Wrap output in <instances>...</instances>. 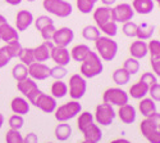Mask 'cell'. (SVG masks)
I'll return each instance as SVG.
<instances>
[{"instance_id":"obj_4","label":"cell","mask_w":160,"mask_h":143,"mask_svg":"<svg viewBox=\"0 0 160 143\" xmlns=\"http://www.w3.org/2000/svg\"><path fill=\"white\" fill-rule=\"evenodd\" d=\"M82 111V106L78 101H69L64 103V105L57 107V110L54 111V116L59 123H68L69 120L74 119L76 116H78V113Z\"/></svg>"},{"instance_id":"obj_54","label":"cell","mask_w":160,"mask_h":143,"mask_svg":"<svg viewBox=\"0 0 160 143\" xmlns=\"http://www.w3.org/2000/svg\"><path fill=\"white\" fill-rule=\"evenodd\" d=\"M3 125H4V116H3V113H0V129H2Z\"/></svg>"},{"instance_id":"obj_23","label":"cell","mask_w":160,"mask_h":143,"mask_svg":"<svg viewBox=\"0 0 160 143\" xmlns=\"http://www.w3.org/2000/svg\"><path fill=\"white\" fill-rule=\"evenodd\" d=\"M132 8L135 13L138 14H150L155 8V2L154 0H133L132 2Z\"/></svg>"},{"instance_id":"obj_37","label":"cell","mask_w":160,"mask_h":143,"mask_svg":"<svg viewBox=\"0 0 160 143\" xmlns=\"http://www.w3.org/2000/svg\"><path fill=\"white\" fill-rule=\"evenodd\" d=\"M13 58H14V57H13L12 50L9 49L8 44L0 48V69H4Z\"/></svg>"},{"instance_id":"obj_26","label":"cell","mask_w":160,"mask_h":143,"mask_svg":"<svg viewBox=\"0 0 160 143\" xmlns=\"http://www.w3.org/2000/svg\"><path fill=\"white\" fill-rule=\"evenodd\" d=\"M154 25L151 23H148V22H142L140 25H137V34H136V37L138 40H149L151 39V36L154 35Z\"/></svg>"},{"instance_id":"obj_11","label":"cell","mask_w":160,"mask_h":143,"mask_svg":"<svg viewBox=\"0 0 160 143\" xmlns=\"http://www.w3.org/2000/svg\"><path fill=\"white\" fill-rule=\"evenodd\" d=\"M33 106L40 108L45 113H52L57 110V107H58L57 99L52 97L51 94H45L44 92H41L38 94V97L33 102Z\"/></svg>"},{"instance_id":"obj_42","label":"cell","mask_w":160,"mask_h":143,"mask_svg":"<svg viewBox=\"0 0 160 143\" xmlns=\"http://www.w3.org/2000/svg\"><path fill=\"white\" fill-rule=\"evenodd\" d=\"M9 126L10 129H14V130H21V129L23 128L24 125V119L22 115H12L9 118Z\"/></svg>"},{"instance_id":"obj_8","label":"cell","mask_w":160,"mask_h":143,"mask_svg":"<svg viewBox=\"0 0 160 143\" xmlns=\"http://www.w3.org/2000/svg\"><path fill=\"white\" fill-rule=\"evenodd\" d=\"M129 96L122 88H108L102 94V102L109 103L112 106L121 107L128 103Z\"/></svg>"},{"instance_id":"obj_25","label":"cell","mask_w":160,"mask_h":143,"mask_svg":"<svg viewBox=\"0 0 160 143\" xmlns=\"http://www.w3.org/2000/svg\"><path fill=\"white\" fill-rule=\"evenodd\" d=\"M148 94H149V86L142 81L135 83L129 88V92H128V96L133 99H142Z\"/></svg>"},{"instance_id":"obj_40","label":"cell","mask_w":160,"mask_h":143,"mask_svg":"<svg viewBox=\"0 0 160 143\" xmlns=\"http://www.w3.org/2000/svg\"><path fill=\"white\" fill-rule=\"evenodd\" d=\"M67 75H68V71H67V69L64 66H58V64H55L54 67L50 69V77H52V79H55V80H63Z\"/></svg>"},{"instance_id":"obj_12","label":"cell","mask_w":160,"mask_h":143,"mask_svg":"<svg viewBox=\"0 0 160 143\" xmlns=\"http://www.w3.org/2000/svg\"><path fill=\"white\" fill-rule=\"evenodd\" d=\"M74 39V32L71 27H60L57 29L52 35L51 41L55 47H68Z\"/></svg>"},{"instance_id":"obj_31","label":"cell","mask_w":160,"mask_h":143,"mask_svg":"<svg viewBox=\"0 0 160 143\" xmlns=\"http://www.w3.org/2000/svg\"><path fill=\"white\" fill-rule=\"evenodd\" d=\"M129 80H131V75L123 67L122 69H117L113 72V81L119 86L126 85L127 83H129Z\"/></svg>"},{"instance_id":"obj_18","label":"cell","mask_w":160,"mask_h":143,"mask_svg":"<svg viewBox=\"0 0 160 143\" xmlns=\"http://www.w3.org/2000/svg\"><path fill=\"white\" fill-rule=\"evenodd\" d=\"M16 40H19V34L16 27L10 26L8 22L0 26V41H4L8 44Z\"/></svg>"},{"instance_id":"obj_39","label":"cell","mask_w":160,"mask_h":143,"mask_svg":"<svg viewBox=\"0 0 160 143\" xmlns=\"http://www.w3.org/2000/svg\"><path fill=\"white\" fill-rule=\"evenodd\" d=\"M149 53H150V61L160 59V41L159 40H151L148 44Z\"/></svg>"},{"instance_id":"obj_36","label":"cell","mask_w":160,"mask_h":143,"mask_svg":"<svg viewBox=\"0 0 160 143\" xmlns=\"http://www.w3.org/2000/svg\"><path fill=\"white\" fill-rule=\"evenodd\" d=\"M100 32H104L105 36H109V37H114L118 32V23L114 22V21H109V22H106L105 25L100 26L99 27Z\"/></svg>"},{"instance_id":"obj_9","label":"cell","mask_w":160,"mask_h":143,"mask_svg":"<svg viewBox=\"0 0 160 143\" xmlns=\"http://www.w3.org/2000/svg\"><path fill=\"white\" fill-rule=\"evenodd\" d=\"M17 88L18 90L23 94V97L27 99L30 103H32L36 101V98L38 97V94L42 92V90H40L38 86H37V83L36 80L31 79V77H26L24 80L22 81H17Z\"/></svg>"},{"instance_id":"obj_19","label":"cell","mask_w":160,"mask_h":143,"mask_svg":"<svg viewBox=\"0 0 160 143\" xmlns=\"http://www.w3.org/2000/svg\"><path fill=\"white\" fill-rule=\"evenodd\" d=\"M94 21L96 22L98 27L105 25L106 22H109V21H113V17H112V7L102 5V7L96 8L94 10Z\"/></svg>"},{"instance_id":"obj_46","label":"cell","mask_w":160,"mask_h":143,"mask_svg":"<svg viewBox=\"0 0 160 143\" xmlns=\"http://www.w3.org/2000/svg\"><path fill=\"white\" fill-rule=\"evenodd\" d=\"M140 81L145 83L146 85L150 88L151 85H154V84L158 83V76L154 72H143L141 75V77H140Z\"/></svg>"},{"instance_id":"obj_7","label":"cell","mask_w":160,"mask_h":143,"mask_svg":"<svg viewBox=\"0 0 160 143\" xmlns=\"http://www.w3.org/2000/svg\"><path fill=\"white\" fill-rule=\"evenodd\" d=\"M87 90V83L86 79L81 74H74L69 77L68 84V94L73 101H79Z\"/></svg>"},{"instance_id":"obj_52","label":"cell","mask_w":160,"mask_h":143,"mask_svg":"<svg viewBox=\"0 0 160 143\" xmlns=\"http://www.w3.org/2000/svg\"><path fill=\"white\" fill-rule=\"evenodd\" d=\"M101 2H102V4L106 5V7H112V5L117 2V0H101Z\"/></svg>"},{"instance_id":"obj_21","label":"cell","mask_w":160,"mask_h":143,"mask_svg":"<svg viewBox=\"0 0 160 143\" xmlns=\"http://www.w3.org/2000/svg\"><path fill=\"white\" fill-rule=\"evenodd\" d=\"M10 108L16 115H27L30 112V102L24 97H16L10 102Z\"/></svg>"},{"instance_id":"obj_33","label":"cell","mask_w":160,"mask_h":143,"mask_svg":"<svg viewBox=\"0 0 160 143\" xmlns=\"http://www.w3.org/2000/svg\"><path fill=\"white\" fill-rule=\"evenodd\" d=\"M12 75L17 81H22V80L26 79V77H28V67L23 63H18L13 67Z\"/></svg>"},{"instance_id":"obj_13","label":"cell","mask_w":160,"mask_h":143,"mask_svg":"<svg viewBox=\"0 0 160 143\" xmlns=\"http://www.w3.org/2000/svg\"><path fill=\"white\" fill-rule=\"evenodd\" d=\"M28 76L33 80H46L50 77V67L41 62H33L28 66Z\"/></svg>"},{"instance_id":"obj_14","label":"cell","mask_w":160,"mask_h":143,"mask_svg":"<svg viewBox=\"0 0 160 143\" xmlns=\"http://www.w3.org/2000/svg\"><path fill=\"white\" fill-rule=\"evenodd\" d=\"M50 58L55 62V64H58V66H64V67L68 66V64L71 63V61H72L71 52L65 47H54L51 50V57Z\"/></svg>"},{"instance_id":"obj_10","label":"cell","mask_w":160,"mask_h":143,"mask_svg":"<svg viewBox=\"0 0 160 143\" xmlns=\"http://www.w3.org/2000/svg\"><path fill=\"white\" fill-rule=\"evenodd\" d=\"M133 16H135V10L131 4L122 3L112 8V17L113 21L117 23H126L128 21H132Z\"/></svg>"},{"instance_id":"obj_58","label":"cell","mask_w":160,"mask_h":143,"mask_svg":"<svg viewBox=\"0 0 160 143\" xmlns=\"http://www.w3.org/2000/svg\"><path fill=\"white\" fill-rule=\"evenodd\" d=\"M27 2H30V3H32V2H35V0H27Z\"/></svg>"},{"instance_id":"obj_29","label":"cell","mask_w":160,"mask_h":143,"mask_svg":"<svg viewBox=\"0 0 160 143\" xmlns=\"http://www.w3.org/2000/svg\"><path fill=\"white\" fill-rule=\"evenodd\" d=\"M51 96L55 99H60L64 98L67 94H68V85H67L63 80H55L51 85Z\"/></svg>"},{"instance_id":"obj_47","label":"cell","mask_w":160,"mask_h":143,"mask_svg":"<svg viewBox=\"0 0 160 143\" xmlns=\"http://www.w3.org/2000/svg\"><path fill=\"white\" fill-rule=\"evenodd\" d=\"M149 94L150 98L155 102H160V83H156L149 88Z\"/></svg>"},{"instance_id":"obj_48","label":"cell","mask_w":160,"mask_h":143,"mask_svg":"<svg viewBox=\"0 0 160 143\" xmlns=\"http://www.w3.org/2000/svg\"><path fill=\"white\" fill-rule=\"evenodd\" d=\"M23 143H38V137L36 133L31 132L26 137H23Z\"/></svg>"},{"instance_id":"obj_2","label":"cell","mask_w":160,"mask_h":143,"mask_svg":"<svg viewBox=\"0 0 160 143\" xmlns=\"http://www.w3.org/2000/svg\"><path fill=\"white\" fill-rule=\"evenodd\" d=\"M95 49L99 57L105 61L110 62L117 57L118 53V43L113 37L109 36H99L95 40Z\"/></svg>"},{"instance_id":"obj_45","label":"cell","mask_w":160,"mask_h":143,"mask_svg":"<svg viewBox=\"0 0 160 143\" xmlns=\"http://www.w3.org/2000/svg\"><path fill=\"white\" fill-rule=\"evenodd\" d=\"M55 30H57L55 25H54V23H51V25H48L46 27H44L42 30H40V34H41V37L44 39L45 41H51L52 35H54Z\"/></svg>"},{"instance_id":"obj_6","label":"cell","mask_w":160,"mask_h":143,"mask_svg":"<svg viewBox=\"0 0 160 143\" xmlns=\"http://www.w3.org/2000/svg\"><path fill=\"white\" fill-rule=\"evenodd\" d=\"M115 116H117V112L114 110V106L102 102L99 106H96V110H95V113H94V119H95V123L98 125L109 126V125L113 124Z\"/></svg>"},{"instance_id":"obj_41","label":"cell","mask_w":160,"mask_h":143,"mask_svg":"<svg viewBox=\"0 0 160 143\" xmlns=\"http://www.w3.org/2000/svg\"><path fill=\"white\" fill-rule=\"evenodd\" d=\"M5 142L7 143H23V137L19 133V130L9 129L5 134Z\"/></svg>"},{"instance_id":"obj_16","label":"cell","mask_w":160,"mask_h":143,"mask_svg":"<svg viewBox=\"0 0 160 143\" xmlns=\"http://www.w3.org/2000/svg\"><path fill=\"white\" fill-rule=\"evenodd\" d=\"M35 18H33V14L30 12V10H19L16 16V29L17 31H26L30 26L33 23Z\"/></svg>"},{"instance_id":"obj_17","label":"cell","mask_w":160,"mask_h":143,"mask_svg":"<svg viewBox=\"0 0 160 143\" xmlns=\"http://www.w3.org/2000/svg\"><path fill=\"white\" fill-rule=\"evenodd\" d=\"M118 116H119V119H121L122 123H124V124H133L136 121L137 112H136V108L133 107L131 103H126V105L119 107Z\"/></svg>"},{"instance_id":"obj_44","label":"cell","mask_w":160,"mask_h":143,"mask_svg":"<svg viewBox=\"0 0 160 143\" xmlns=\"http://www.w3.org/2000/svg\"><path fill=\"white\" fill-rule=\"evenodd\" d=\"M35 27L40 31V30H42L44 27H46L48 25H51V23H54V21H52V18H50L49 16H38L35 21Z\"/></svg>"},{"instance_id":"obj_59","label":"cell","mask_w":160,"mask_h":143,"mask_svg":"<svg viewBox=\"0 0 160 143\" xmlns=\"http://www.w3.org/2000/svg\"><path fill=\"white\" fill-rule=\"evenodd\" d=\"M94 2H95V3H98V2H99V0H94Z\"/></svg>"},{"instance_id":"obj_55","label":"cell","mask_w":160,"mask_h":143,"mask_svg":"<svg viewBox=\"0 0 160 143\" xmlns=\"http://www.w3.org/2000/svg\"><path fill=\"white\" fill-rule=\"evenodd\" d=\"M158 128H159V132H160V113H158Z\"/></svg>"},{"instance_id":"obj_28","label":"cell","mask_w":160,"mask_h":143,"mask_svg":"<svg viewBox=\"0 0 160 143\" xmlns=\"http://www.w3.org/2000/svg\"><path fill=\"white\" fill-rule=\"evenodd\" d=\"M90 50L91 49H90L88 45H86V44H78V45L72 48V50H71V58L73 61H76V62H82L87 57V54L90 53Z\"/></svg>"},{"instance_id":"obj_34","label":"cell","mask_w":160,"mask_h":143,"mask_svg":"<svg viewBox=\"0 0 160 143\" xmlns=\"http://www.w3.org/2000/svg\"><path fill=\"white\" fill-rule=\"evenodd\" d=\"M19 61L21 63L26 64V66H30V64H32L35 61V54H33V49L32 48H22L21 50V54H19Z\"/></svg>"},{"instance_id":"obj_57","label":"cell","mask_w":160,"mask_h":143,"mask_svg":"<svg viewBox=\"0 0 160 143\" xmlns=\"http://www.w3.org/2000/svg\"><path fill=\"white\" fill-rule=\"evenodd\" d=\"M154 2H156V3H158V5H159V8H160V0H154Z\"/></svg>"},{"instance_id":"obj_50","label":"cell","mask_w":160,"mask_h":143,"mask_svg":"<svg viewBox=\"0 0 160 143\" xmlns=\"http://www.w3.org/2000/svg\"><path fill=\"white\" fill-rule=\"evenodd\" d=\"M110 143H132V142L128 140V139H126V138H117V139L112 140Z\"/></svg>"},{"instance_id":"obj_35","label":"cell","mask_w":160,"mask_h":143,"mask_svg":"<svg viewBox=\"0 0 160 143\" xmlns=\"http://www.w3.org/2000/svg\"><path fill=\"white\" fill-rule=\"evenodd\" d=\"M123 69L129 74V75H135L140 71V59H136L133 57H129L124 61L123 63Z\"/></svg>"},{"instance_id":"obj_22","label":"cell","mask_w":160,"mask_h":143,"mask_svg":"<svg viewBox=\"0 0 160 143\" xmlns=\"http://www.w3.org/2000/svg\"><path fill=\"white\" fill-rule=\"evenodd\" d=\"M85 140H88L91 143H99L102 138V130L96 123H92L90 126H87L82 132Z\"/></svg>"},{"instance_id":"obj_3","label":"cell","mask_w":160,"mask_h":143,"mask_svg":"<svg viewBox=\"0 0 160 143\" xmlns=\"http://www.w3.org/2000/svg\"><path fill=\"white\" fill-rule=\"evenodd\" d=\"M158 111L150 116V118H145V120L140 124L141 134L148 139L149 143H160V132L158 128Z\"/></svg>"},{"instance_id":"obj_5","label":"cell","mask_w":160,"mask_h":143,"mask_svg":"<svg viewBox=\"0 0 160 143\" xmlns=\"http://www.w3.org/2000/svg\"><path fill=\"white\" fill-rule=\"evenodd\" d=\"M42 7L46 12L51 13L59 18H67L72 14L73 7L69 2L65 0H44Z\"/></svg>"},{"instance_id":"obj_32","label":"cell","mask_w":160,"mask_h":143,"mask_svg":"<svg viewBox=\"0 0 160 143\" xmlns=\"http://www.w3.org/2000/svg\"><path fill=\"white\" fill-rule=\"evenodd\" d=\"M82 36H83V39H86V40H88V41H95L96 39L101 35H100V30H99L98 26L88 25V26H86V27H83Z\"/></svg>"},{"instance_id":"obj_56","label":"cell","mask_w":160,"mask_h":143,"mask_svg":"<svg viewBox=\"0 0 160 143\" xmlns=\"http://www.w3.org/2000/svg\"><path fill=\"white\" fill-rule=\"evenodd\" d=\"M79 143H91V142H88V140H85V139H83L82 142H79Z\"/></svg>"},{"instance_id":"obj_20","label":"cell","mask_w":160,"mask_h":143,"mask_svg":"<svg viewBox=\"0 0 160 143\" xmlns=\"http://www.w3.org/2000/svg\"><path fill=\"white\" fill-rule=\"evenodd\" d=\"M129 53L131 57L136 58V59H142L149 54V48H148V43L143 40H136L133 41L129 47Z\"/></svg>"},{"instance_id":"obj_43","label":"cell","mask_w":160,"mask_h":143,"mask_svg":"<svg viewBox=\"0 0 160 143\" xmlns=\"http://www.w3.org/2000/svg\"><path fill=\"white\" fill-rule=\"evenodd\" d=\"M123 34L127 36V37H136V34H137V23L132 22V21H128L126 23H123Z\"/></svg>"},{"instance_id":"obj_60","label":"cell","mask_w":160,"mask_h":143,"mask_svg":"<svg viewBox=\"0 0 160 143\" xmlns=\"http://www.w3.org/2000/svg\"><path fill=\"white\" fill-rule=\"evenodd\" d=\"M46 143H52V142H46Z\"/></svg>"},{"instance_id":"obj_30","label":"cell","mask_w":160,"mask_h":143,"mask_svg":"<svg viewBox=\"0 0 160 143\" xmlns=\"http://www.w3.org/2000/svg\"><path fill=\"white\" fill-rule=\"evenodd\" d=\"M92 123H95L94 119V113H91L88 111H81L78 113V119H77V126L79 129V132H83L87 126H90Z\"/></svg>"},{"instance_id":"obj_1","label":"cell","mask_w":160,"mask_h":143,"mask_svg":"<svg viewBox=\"0 0 160 143\" xmlns=\"http://www.w3.org/2000/svg\"><path fill=\"white\" fill-rule=\"evenodd\" d=\"M81 75L85 79H92V77L99 76L104 71L102 59L99 57L96 52L90 50L87 57L81 62Z\"/></svg>"},{"instance_id":"obj_24","label":"cell","mask_w":160,"mask_h":143,"mask_svg":"<svg viewBox=\"0 0 160 143\" xmlns=\"http://www.w3.org/2000/svg\"><path fill=\"white\" fill-rule=\"evenodd\" d=\"M138 110H140L141 115H143L145 118H150V116H152L156 112V103L154 99L145 97V98L140 99Z\"/></svg>"},{"instance_id":"obj_49","label":"cell","mask_w":160,"mask_h":143,"mask_svg":"<svg viewBox=\"0 0 160 143\" xmlns=\"http://www.w3.org/2000/svg\"><path fill=\"white\" fill-rule=\"evenodd\" d=\"M151 62V67H152V72L160 77V59H155V61H150Z\"/></svg>"},{"instance_id":"obj_53","label":"cell","mask_w":160,"mask_h":143,"mask_svg":"<svg viewBox=\"0 0 160 143\" xmlns=\"http://www.w3.org/2000/svg\"><path fill=\"white\" fill-rule=\"evenodd\" d=\"M7 22V18L3 16V14H0V26H2V25H4Z\"/></svg>"},{"instance_id":"obj_51","label":"cell","mask_w":160,"mask_h":143,"mask_svg":"<svg viewBox=\"0 0 160 143\" xmlns=\"http://www.w3.org/2000/svg\"><path fill=\"white\" fill-rule=\"evenodd\" d=\"M5 3H8L9 5L16 7V5H19L22 3V0H5Z\"/></svg>"},{"instance_id":"obj_15","label":"cell","mask_w":160,"mask_h":143,"mask_svg":"<svg viewBox=\"0 0 160 143\" xmlns=\"http://www.w3.org/2000/svg\"><path fill=\"white\" fill-rule=\"evenodd\" d=\"M54 43L52 41H44L42 44H40L38 47L33 48V54H35V61L36 62H46L51 57V50L54 48Z\"/></svg>"},{"instance_id":"obj_38","label":"cell","mask_w":160,"mask_h":143,"mask_svg":"<svg viewBox=\"0 0 160 143\" xmlns=\"http://www.w3.org/2000/svg\"><path fill=\"white\" fill-rule=\"evenodd\" d=\"M77 2V8L78 10L83 13V14H88V13L94 12L95 9V2L94 0H76Z\"/></svg>"},{"instance_id":"obj_27","label":"cell","mask_w":160,"mask_h":143,"mask_svg":"<svg viewBox=\"0 0 160 143\" xmlns=\"http://www.w3.org/2000/svg\"><path fill=\"white\" fill-rule=\"evenodd\" d=\"M55 138L59 142H65L68 140L72 135V126L67 123H60L55 126V130H54Z\"/></svg>"}]
</instances>
